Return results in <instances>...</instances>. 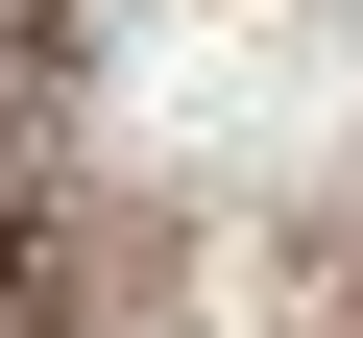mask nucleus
<instances>
[{
	"label": "nucleus",
	"mask_w": 363,
	"mask_h": 338,
	"mask_svg": "<svg viewBox=\"0 0 363 338\" xmlns=\"http://www.w3.org/2000/svg\"><path fill=\"white\" fill-rule=\"evenodd\" d=\"M0 266H25V242H0Z\"/></svg>",
	"instance_id": "obj_1"
}]
</instances>
